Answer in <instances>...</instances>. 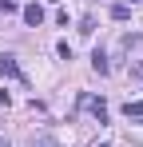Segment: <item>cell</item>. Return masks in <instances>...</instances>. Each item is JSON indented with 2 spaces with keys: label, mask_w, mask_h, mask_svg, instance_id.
Wrapping results in <instances>:
<instances>
[{
  "label": "cell",
  "mask_w": 143,
  "mask_h": 147,
  "mask_svg": "<svg viewBox=\"0 0 143 147\" xmlns=\"http://www.w3.org/2000/svg\"><path fill=\"white\" fill-rule=\"evenodd\" d=\"M0 76H8V80H24L20 64H16V56H0Z\"/></svg>",
  "instance_id": "2"
},
{
  "label": "cell",
  "mask_w": 143,
  "mask_h": 147,
  "mask_svg": "<svg viewBox=\"0 0 143 147\" xmlns=\"http://www.w3.org/2000/svg\"><path fill=\"white\" fill-rule=\"evenodd\" d=\"M123 115L127 119H143V99H127L123 103Z\"/></svg>",
  "instance_id": "3"
},
{
  "label": "cell",
  "mask_w": 143,
  "mask_h": 147,
  "mask_svg": "<svg viewBox=\"0 0 143 147\" xmlns=\"http://www.w3.org/2000/svg\"><path fill=\"white\" fill-rule=\"evenodd\" d=\"M16 8H20L16 0H0V12H4V16H8V12H16Z\"/></svg>",
  "instance_id": "7"
},
{
  "label": "cell",
  "mask_w": 143,
  "mask_h": 147,
  "mask_svg": "<svg viewBox=\"0 0 143 147\" xmlns=\"http://www.w3.org/2000/svg\"><path fill=\"white\" fill-rule=\"evenodd\" d=\"M123 4H127V8H131V4H139V0H123Z\"/></svg>",
  "instance_id": "9"
},
{
  "label": "cell",
  "mask_w": 143,
  "mask_h": 147,
  "mask_svg": "<svg viewBox=\"0 0 143 147\" xmlns=\"http://www.w3.org/2000/svg\"><path fill=\"white\" fill-rule=\"evenodd\" d=\"M88 107H92V115L99 123H107V103H103V99H88Z\"/></svg>",
  "instance_id": "4"
},
{
  "label": "cell",
  "mask_w": 143,
  "mask_h": 147,
  "mask_svg": "<svg viewBox=\"0 0 143 147\" xmlns=\"http://www.w3.org/2000/svg\"><path fill=\"white\" fill-rule=\"evenodd\" d=\"M92 68H95L99 76H107V56H103V52H95V56H92Z\"/></svg>",
  "instance_id": "5"
},
{
  "label": "cell",
  "mask_w": 143,
  "mask_h": 147,
  "mask_svg": "<svg viewBox=\"0 0 143 147\" xmlns=\"http://www.w3.org/2000/svg\"><path fill=\"white\" fill-rule=\"evenodd\" d=\"M20 16H24V24H28V28H40V24H44V8H40V4H24Z\"/></svg>",
  "instance_id": "1"
},
{
  "label": "cell",
  "mask_w": 143,
  "mask_h": 147,
  "mask_svg": "<svg viewBox=\"0 0 143 147\" xmlns=\"http://www.w3.org/2000/svg\"><path fill=\"white\" fill-rule=\"evenodd\" d=\"M99 147H111V143H99Z\"/></svg>",
  "instance_id": "10"
},
{
  "label": "cell",
  "mask_w": 143,
  "mask_h": 147,
  "mask_svg": "<svg viewBox=\"0 0 143 147\" xmlns=\"http://www.w3.org/2000/svg\"><path fill=\"white\" fill-rule=\"evenodd\" d=\"M32 147H56V143H52V139H36Z\"/></svg>",
  "instance_id": "8"
},
{
  "label": "cell",
  "mask_w": 143,
  "mask_h": 147,
  "mask_svg": "<svg viewBox=\"0 0 143 147\" xmlns=\"http://www.w3.org/2000/svg\"><path fill=\"white\" fill-rule=\"evenodd\" d=\"M0 147H8V143H0Z\"/></svg>",
  "instance_id": "11"
},
{
  "label": "cell",
  "mask_w": 143,
  "mask_h": 147,
  "mask_svg": "<svg viewBox=\"0 0 143 147\" xmlns=\"http://www.w3.org/2000/svg\"><path fill=\"white\" fill-rule=\"evenodd\" d=\"M127 16H131L127 4H115V8H111V20H127Z\"/></svg>",
  "instance_id": "6"
}]
</instances>
